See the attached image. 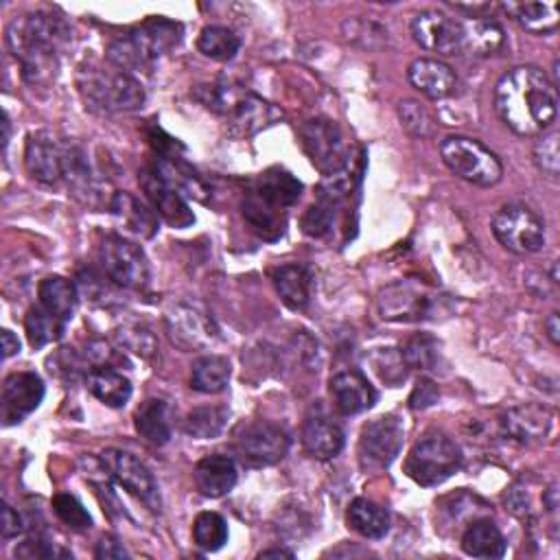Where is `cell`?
I'll return each mask as SVG.
<instances>
[{
    "label": "cell",
    "instance_id": "obj_1",
    "mask_svg": "<svg viewBox=\"0 0 560 560\" xmlns=\"http://www.w3.org/2000/svg\"><path fill=\"white\" fill-rule=\"evenodd\" d=\"M495 108L514 134L540 136L558 117V93L540 69L516 66L497 82Z\"/></svg>",
    "mask_w": 560,
    "mask_h": 560
},
{
    "label": "cell",
    "instance_id": "obj_2",
    "mask_svg": "<svg viewBox=\"0 0 560 560\" xmlns=\"http://www.w3.org/2000/svg\"><path fill=\"white\" fill-rule=\"evenodd\" d=\"M71 42V29L56 14L16 16L5 29V45L23 66L32 88H51L60 71V49Z\"/></svg>",
    "mask_w": 560,
    "mask_h": 560
},
{
    "label": "cell",
    "instance_id": "obj_3",
    "mask_svg": "<svg viewBox=\"0 0 560 560\" xmlns=\"http://www.w3.org/2000/svg\"><path fill=\"white\" fill-rule=\"evenodd\" d=\"M193 95L204 108L221 117L228 125V132L239 138L254 136L260 130L269 127L278 117H283L258 95L226 82L197 86Z\"/></svg>",
    "mask_w": 560,
    "mask_h": 560
},
{
    "label": "cell",
    "instance_id": "obj_4",
    "mask_svg": "<svg viewBox=\"0 0 560 560\" xmlns=\"http://www.w3.org/2000/svg\"><path fill=\"white\" fill-rule=\"evenodd\" d=\"M182 40V25L162 16L147 19L125 36L110 42L106 58L121 71L149 69L158 58L173 51Z\"/></svg>",
    "mask_w": 560,
    "mask_h": 560
},
{
    "label": "cell",
    "instance_id": "obj_5",
    "mask_svg": "<svg viewBox=\"0 0 560 560\" xmlns=\"http://www.w3.org/2000/svg\"><path fill=\"white\" fill-rule=\"evenodd\" d=\"M77 88L84 104L104 114L136 112L147 101L145 88L136 77L121 69H104L99 64L80 69Z\"/></svg>",
    "mask_w": 560,
    "mask_h": 560
},
{
    "label": "cell",
    "instance_id": "obj_6",
    "mask_svg": "<svg viewBox=\"0 0 560 560\" xmlns=\"http://www.w3.org/2000/svg\"><path fill=\"white\" fill-rule=\"evenodd\" d=\"M377 307L384 320L388 322H429L440 320L451 314V303L447 296L414 283V280H401L381 290Z\"/></svg>",
    "mask_w": 560,
    "mask_h": 560
},
{
    "label": "cell",
    "instance_id": "obj_7",
    "mask_svg": "<svg viewBox=\"0 0 560 560\" xmlns=\"http://www.w3.org/2000/svg\"><path fill=\"white\" fill-rule=\"evenodd\" d=\"M462 466L460 447L442 431H427L410 451L405 473L423 488H434L453 477Z\"/></svg>",
    "mask_w": 560,
    "mask_h": 560
},
{
    "label": "cell",
    "instance_id": "obj_8",
    "mask_svg": "<svg viewBox=\"0 0 560 560\" xmlns=\"http://www.w3.org/2000/svg\"><path fill=\"white\" fill-rule=\"evenodd\" d=\"M440 156L451 173L475 186H495L503 178V165L495 151L468 136H447Z\"/></svg>",
    "mask_w": 560,
    "mask_h": 560
},
{
    "label": "cell",
    "instance_id": "obj_9",
    "mask_svg": "<svg viewBox=\"0 0 560 560\" xmlns=\"http://www.w3.org/2000/svg\"><path fill=\"white\" fill-rule=\"evenodd\" d=\"M301 145L312 165L327 178L342 175L351 165V143L331 119L305 121L299 130Z\"/></svg>",
    "mask_w": 560,
    "mask_h": 560
},
{
    "label": "cell",
    "instance_id": "obj_10",
    "mask_svg": "<svg viewBox=\"0 0 560 560\" xmlns=\"http://www.w3.org/2000/svg\"><path fill=\"white\" fill-rule=\"evenodd\" d=\"M495 239L514 254H536L545 245V221L525 204H506L492 217Z\"/></svg>",
    "mask_w": 560,
    "mask_h": 560
},
{
    "label": "cell",
    "instance_id": "obj_11",
    "mask_svg": "<svg viewBox=\"0 0 560 560\" xmlns=\"http://www.w3.org/2000/svg\"><path fill=\"white\" fill-rule=\"evenodd\" d=\"M99 258L114 285L123 290H143L149 285V260L134 241L121 234H108L101 241Z\"/></svg>",
    "mask_w": 560,
    "mask_h": 560
},
{
    "label": "cell",
    "instance_id": "obj_12",
    "mask_svg": "<svg viewBox=\"0 0 560 560\" xmlns=\"http://www.w3.org/2000/svg\"><path fill=\"white\" fill-rule=\"evenodd\" d=\"M234 451L247 466H271L288 455L290 436L269 421H249L236 427Z\"/></svg>",
    "mask_w": 560,
    "mask_h": 560
},
{
    "label": "cell",
    "instance_id": "obj_13",
    "mask_svg": "<svg viewBox=\"0 0 560 560\" xmlns=\"http://www.w3.org/2000/svg\"><path fill=\"white\" fill-rule=\"evenodd\" d=\"M403 442H405V427L399 416L388 414L366 423L357 447L362 468L366 473L386 471L399 458Z\"/></svg>",
    "mask_w": 560,
    "mask_h": 560
},
{
    "label": "cell",
    "instance_id": "obj_14",
    "mask_svg": "<svg viewBox=\"0 0 560 560\" xmlns=\"http://www.w3.org/2000/svg\"><path fill=\"white\" fill-rule=\"evenodd\" d=\"M77 145L56 138L51 132L29 134L25 147V165L32 178L42 184H58L66 180Z\"/></svg>",
    "mask_w": 560,
    "mask_h": 560
},
{
    "label": "cell",
    "instance_id": "obj_15",
    "mask_svg": "<svg viewBox=\"0 0 560 560\" xmlns=\"http://www.w3.org/2000/svg\"><path fill=\"white\" fill-rule=\"evenodd\" d=\"M104 471L130 495L143 501L149 510H160V490L151 471L132 453L121 449H108L99 455Z\"/></svg>",
    "mask_w": 560,
    "mask_h": 560
},
{
    "label": "cell",
    "instance_id": "obj_16",
    "mask_svg": "<svg viewBox=\"0 0 560 560\" xmlns=\"http://www.w3.org/2000/svg\"><path fill=\"white\" fill-rule=\"evenodd\" d=\"M45 399V384L36 373H12L0 394V421L5 427L23 423L40 407Z\"/></svg>",
    "mask_w": 560,
    "mask_h": 560
},
{
    "label": "cell",
    "instance_id": "obj_17",
    "mask_svg": "<svg viewBox=\"0 0 560 560\" xmlns=\"http://www.w3.org/2000/svg\"><path fill=\"white\" fill-rule=\"evenodd\" d=\"M138 184L143 193L147 195L151 208L156 215H160L169 226L173 228H188L195 223V215L186 204V197H182L175 188H171L160 173L154 169V165H147L138 173Z\"/></svg>",
    "mask_w": 560,
    "mask_h": 560
},
{
    "label": "cell",
    "instance_id": "obj_18",
    "mask_svg": "<svg viewBox=\"0 0 560 560\" xmlns=\"http://www.w3.org/2000/svg\"><path fill=\"white\" fill-rule=\"evenodd\" d=\"M412 38L429 53L460 56V21L449 19L442 12L427 10L416 14L412 21Z\"/></svg>",
    "mask_w": 560,
    "mask_h": 560
},
{
    "label": "cell",
    "instance_id": "obj_19",
    "mask_svg": "<svg viewBox=\"0 0 560 560\" xmlns=\"http://www.w3.org/2000/svg\"><path fill=\"white\" fill-rule=\"evenodd\" d=\"M167 331L173 344H178L184 351L210 346L219 338V331L212 325V320L188 305H180L167 316Z\"/></svg>",
    "mask_w": 560,
    "mask_h": 560
},
{
    "label": "cell",
    "instance_id": "obj_20",
    "mask_svg": "<svg viewBox=\"0 0 560 560\" xmlns=\"http://www.w3.org/2000/svg\"><path fill=\"white\" fill-rule=\"evenodd\" d=\"M342 425L322 407H314L303 425V447L316 460H331L344 449Z\"/></svg>",
    "mask_w": 560,
    "mask_h": 560
},
{
    "label": "cell",
    "instance_id": "obj_21",
    "mask_svg": "<svg viewBox=\"0 0 560 560\" xmlns=\"http://www.w3.org/2000/svg\"><path fill=\"white\" fill-rule=\"evenodd\" d=\"M329 392L336 410L344 416H357L377 403V390L357 370L338 373L329 384Z\"/></svg>",
    "mask_w": 560,
    "mask_h": 560
},
{
    "label": "cell",
    "instance_id": "obj_22",
    "mask_svg": "<svg viewBox=\"0 0 560 560\" xmlns=\"http://www.w3.org/2000/svg\"><path fill=\"white\" fill-rule=\"evenodd\" d=\"M243 219L249 223V228L265 241H276L283 236L288 226V210L276 206L267 197H263L258 191L249 188L243 195L241 202Z\"/></svg>",
    "mask_w": 560,
    "mask_h": 560
},
{
    "label": "cell",
    "instance_id": "obj_23",
    "mask_svg": "<svg viewBox=\"0 0 560 560\" xmlns=\"http://www.w3.org/2000/svg\"><path fill=\"white\" fill-rule=\"evenodd\" d=\"M407 77L412 86L431 101H440L453 95L458 77L449 64L438 58H418L410 64Z\"/></svg>",
    "mask_w": 560,
    "mask_h": 560
},
{
    "label": "cell",
    "instance_id": "obj_24",
    "mask_svg": "<svg viewBox=\"0 0 560 560\" xmlns=\"http://www.w3.org/2000/svg\"><path fill=\"white\" fill-rule=\"evenodd\" d=\"M501 431L514 442L521 445H534L543 442L551 429V414L545 407L536 405H523L508 410L501 421Z\"/></svg>",
    "mask_w": 560,
    "mask_h": 560
},
{
    "label": "cell",
    "instance_id": "obj_25",
    "mask_svg": "<svg viewBox=\"0 0 560 560\" xmlns=\"http://www.w3.org/2000/svg\"><path fill=\"white\" fill-rule=\"evenodd\" d=\"M273 288L290 309L303 312L312 303L314 292V271L303 263H288L271 271Z\"/></svg>",
    "mask_w": 560,
    "mask_h": 560
},
{
    "label": "cell",
    "instance_id": "obj_26",
    "mask_svg": "<svg viewBox=\"0 0 560 560\" xmlns=\"http://www.w3.org/2000/svg\"><path fill=\"white\" fill-rule=\"evenodd\" d=\"M460 53L475 58V60H484L495 56L503 42H506V34L501 29V25L488 16H477V19H466L460 21Z\"/></svg>",
    "mask_w": 560,
    "mask_h": 560
},
{
    "label": "cell",
    "instance_id": "obj_27",
    "mask_svg": "<svg viewBox=\"0 0 560 560\" xmlns=\"http://www.w3.org/2000/svg\"><path fill=\"white\" fill-rule=\"evenodd\" d=\"M236 479H239V473H236L234 460L221 453L206 455L195 464V471H193V482L197 490L210 499H219L228 495L236 486Z\"/></svg>",
    "mask_w": 560,
    "mask_h": 560
},
{
    "label": "cell",
    "instance_id": "obj_28",
    "mask_svg": "<svg viewBox=\"0 0 560 560\" xmlns=\"http://www.w3.org/2000/svg\"><path fill=\"white\" fill-rule=\"evenodd\" d=\"M110 212L123 223V228L141 239H149L158 232V215L154 208H147L127 191H117L108 204Z\"/></svg>",
    "mask_w": 560,
    "mask_h": 560
},
{
    "label": "cell",
    "instance_id": "obj_29",
    "mask_svg": "<svg viewBox=\"0 0 560 560\" xmlns=\"http://www.w3.org/2000/svg\"><path fill=\"white\" fill-rule=\"evenodd\" d=\"M154 169L160 173V178L175 188L182 197H193L197 202H206L210 191L206 182L180 158L173 154H160L154 162Z\"/></svg>",
    "mask_w": 560,
    "mask_h": 560
},
{
    "label": "cell",
    "instance_id": "obj_30",
    "mask_svg": "<svg viewBox=\"0 0 560 560\" xmlns=\"http://www.w3.org/2000/svg\"><path fill=\"white\" fill-rule=\"evenodd\" d=\"M460 545L464 553L473 558H501L508 549V540L490 519H475L464 529Z\"/></svg>",
    "mask_w": 560,
    "mask_h": 560
},
{
    "label": "cell",
    "instance_id": "obj_31",
    "mask_svg": "<svg viewBox=\"0 0 560 560\" xmlns=\"http://www.w3.org/2000/svg\"><path fill=\"white\" fill-rule=\"evenodd\" d=\"M38 299H40V305L51 316H56L58 320H62L66 325L73 320V316L77 312V303H80L77 288L64 276L45 278L38 288Z\"/></svg>",
    "mask_w": 560,
    "mask_h": 560
},
{
    "label": "cell",
    "instance_id": "obj_32",
    "mask_svg": "<svg viewBox=\"0 0 560 560\" xmlns=\"http://www.w3.org/2000/svg\"><path fill=\"white\" fill-rule=\"evenodd\" d=\"M86 388L108 407H125L132 399V381L110 366L90 368L86 375Z\"/></svg>",
    "mask_w": 560,
    "mask_h": 560
},
{
    "label": "cell",
    "instance_id": "obj_33",
    "mask_svg": "<svg viewBox=\"0 0 560 560\" xmlns=\"http://www.w3.org/2000/svg\"><path fill=\"white\" fill-rule=\"evenodd\" d=\"M252 188L285 210L292 208L303 195V184L290 171L280 167H271L265 173H260Z\"/></svg>",
    "mask_w": 560,
    "mask_h": 560
},
{
    "label": "cell",
    "instance_id": "obj_34",
    "mask_svg": "<svg viewBox=\"0 0 560 560\" xmlns=\"http://www.w3.org/2000/svg\"><path fill=\"white\" fill-rule=\"evenodd\" d=\"M134 425L141 438L154 447H162L171 440L169 405L162 399L143 401L134 414Z\"/></svg>",
    "mask_w": 560,
    "mask_h": 560
},
{
    "label": "cell",
    "instance_id": "obj_35",
    "mask_svg": "<svg viewBox=\"0 0 560 560\" xmlns=\"http://www.w3.org/2000/svg\"><path fill=\"white\" fill-rule=\"evenodd\" d=\"M346 521H349V527L364 538L379 540L390 532L388 510L384 506L370 501V499H364V497H357L355 501H351L349 512H346Z\"/></svg>",
    "mask_w": 560,
    "mask_h": 560
},
{
    "label": "cell",
    "instance_id": "obj_36",
    "mask_svg": "<svg viewBox=\"0 0 560 560\" xmlns=\"http://www.w3.org/2000/svg\"><path fill=\"white\" fill-rule=\"evenodd\" d=\"M232 366L221 355L199 357L191 368V388L202 394H219L228 388Z\"/></svg>",
    "mask_w": 560,
    "mask_h": 560
},
{
    "label": "cell",
    "instance_id": "obj_37",
    "mask_svg": "<svg viewBox=\"0 0 560 560\" xmlns=\"http://www.w3.org/2000/svg\"><path fill=\"white\" fill-rule=\"evenodd\" d=\"M503 12L534 36L551 34L558 27V8L553 3H508Z\"/></svg>",
    "mask_w": 560,
    "mask_h": 560
},
{
    "label": "cell",
    "instance_id": "obj_38",
    "mask_svg": "<svg viewBox=\"0 0 560 560\" xmlns=\"http://www.w3.org/2000/svg\"><path fill=\"white\" fill-rule=\"evenodd\" d=\"M197 49L204 58L215 60V62H230L236 58L241 49L239 36L221 25H210L204 27L199 38H197Z\"/></svg>",
    "mask_w": 560,
    "mask_h": 560
},
{
    "label": "cell",
    "instance_id": "obj_39",
    "mask_svg": "<svg viewBox=\"0 0 560 560\" xmlns=\"http://www.w3.org/2000/svg\"><path fill=\"white\" fill-rule=\"evenodd\" d=\"M401 357L412 370H436L440 362V344L429 333H416L401 346Z\"/></svg>",
    "mask_w": 560,
    "mask_h": 560
},
{
    "label": "cell",
    "instance_id": "obj_40",
    "mask_svg": "<svg viewBox=\"0 0 560 560\" xmlns=\"http://www.w3.org/2000/svg\"><path fill=\"white\" fill-rule=\"evenodd\" d=\"M25 329H27V338L29 344L34 349H42L51 342H58L64 331H66V322L58 320L56 316H51L42 305L40 307H32L27 318H25Z\"/></svg>",
    "mask_w": 560,
    "mask_h": 560
},
{
    "label": "cell",
    "instance_id": "obj_41",
    "mask_svg": "<svg viewBox=\"0 0 560 560\" xmlns=\"http://www.w3.org/2000/svg\"><path fill=\"white\" fill-rule=\"evenodd\" d=\"M226 421H228V410L226 407H219V405L195 407L184 418V431L193 438L208 440V438H215L223 431Z\"/></svg>",
    "mask_w": 560,
    "mask_h": 560
},
{
    "label": "cell",
    "instance_id": "obj_42",
    "mask_svg": "<svg viewBox=\"0 0 560 560\" xmlns=\"http://www.w3.org/2000/svg\"><path fill=\"white\" fill-rule=\"evenodd\" d=\"M193 540L204 551H219L228 543V523L217 512H202L193 523Z\"/></svg>",
    "mask_w": 560,
    "mask_h": 560
},
{
    "label": "cell",
    "instance_id": "obj_43",
    "mask_svg": "<svg viewBox=\"0 0 560 560\" xmlns=\"http://www.w3.org/2000/svg\"><path fill=\"white\" fill-rule=\"evenodd\" d=\"M399 119L401 125L416 138H429L436 132V121L425 104L416 99H405L399 104Z\"/></svg>",
    "mask_w": 560,
    "mask_h": 560
},
{
    "label": "cell",
    "instance_id": "obj_44",
    "mask_svg": "<svg viewBox=\"0 0 560 560\" xmlns=\"http://www.w3.org/2000/svg\"><path fill=\"white\" fill-rule=\"evenodd\" d=\"M114 338H117V342H119L123 349H127L130 353L143 357V360L151 357V355L156 353V349H158V342H156L154 333H151L145 325H138V322H125V325H121V327L117 329Z\"/></svg>",
    "mask_w": 560,
    "mask_h": 560
},
{
    "label": "cell",
    "instance_id": "obj_45",
    "mask_svg": "<svg viewBox=\"0 0 560 560\" xmlns=\"http://www.w3.org/2000/svg\"><path fill=\"white\" fill-rule=\"evenodd\" d=\"M340 204L320 195V199L307 208V212L303 215V232L314 236V239H322L333 230V221H336V208Z\"/></svg>",
    "mask_w": 560,
    "mask_h": 560
},
{
    "label": "cell",
    "instance_id": "obj_46",
    "mask_svg": "<svg viewBox=\"0 0 560 560\" xmlns=\"http://www.w3.org/2000/svg\"><path fill=\"white\" fill-rule=\"evenodd\" d=\"M558 132H545L538 136V141L534 143V165L538 167V171L549 178V180H558L560 175V149H558Z\"/></svg>",
    "mask_w": 560,
    "mask_h": 560
},
{
    "label": "cell",
    "instance_id": "obj_47",
    "mask_svg": "<svg viewBox=\"0 0 560 560\" xmlns=\"http://www.w3.org/2000/svg\"><path fill=\"white\" fill-rule=\"evenodd\" d=\"M342 29H344V36L349 42H355L364 49L379 47L388 40V32L368 19H349V21H344Z\"/></svg>",
    "mask_w": 560,
    "mask_h": 560
},
{
    "label": "cell",
    "instance_id": "obj_48",
    "mask_svg": "<svg viewBox=\"0 0 560 560\" xmlns=\"http://www.w3.org/2000/svg\"><path fill=\"white\" fill-rule=\"evenodd\" d=\"M53 510L73 529H88L93 525L90 512L84 508V503L69 492H60L53 497Z\"/></svg>",
    "mask_w": 560,
    "mask_h": 560
},
{
    "label": "cell",
    "instance_id": "obj_49",
    "mask_svg": "<svg viewBox=\"0 0 560 560\" xmlns=\"http://www.w3.org/2000/svg\"><path fill=\"white\" fill-rule=\"evenodd\" d=\"M373 366L377 370V375L381 377V381H386L390 388L401 386V381H405L407 377V366L401 357V353H397L394 349H379V353L373 355Z\"/></svg>",
    "mask_w": 560,
    "mask_h": 560
},
{
    "label": "cell",
    "instance_id": "obj_50",
    "mask_svg": "<svg viewBox=\"0 0 560 560\" xmlns=\"http://www.w3.org/2000/svg\"><path fill=\"white\" fill-rule=\"evenodd\" d=\"M506 503L508 508L519 514V516H534L536 508H534V497L532 490L525 486V482H516L508 492H506Z\"/></svg>",
    "mask_w": 560,
    "mask_h": 560
},
{
    "label": "cell",
    "instance_id": "obj_51",
    "mask_svg": "<svg viewBox=\"0 0 560 560\" xmlns=\"http://www.w3.org/2000/svg\"><path fill=\"white\" fill-rule=\"evenodd\" d=\"M16 556L19 558H56V556H71L69 551H62V549H56L53 545H49L47 540L42 538H29L25 540L19 549H16Z\"/></svg>",
    "mask_w": 560,
    "mask_h": 560
},
{
    "label": "cell",
    "instance_id": "obj_52",
    "mask_svg": "<svg viewBox=\"0 0 560 560\" xmlns=\"http://www.w3.org/2000/svg\"><path fill=\"white\" fill-rule=\"evenodd\" d=\"M438 397H440L438 386L434 381H429V379H421L416 384V388L412 390V394H410V407L412 410H427V407L436 405Z\"/></svg>",
    "mask_w": 560,
    "mask_h": 560
},
{
    "label": "cell",
    "instance_id": "obj_53",
    "mask_svg": "<svg viewBox=\"0 0 560 560\" xmlns=\"http://www.w3.org/2000/svg\"><path fill=\"white\" fill-rule=\"evenodd\" d=\"M25 532V521L19 514V510H14L8 501L3 503V512H0V534L3 538H14L19 534Z\"/></svg>",
    "mask_w": 560,
    "mask_h": 560
},
{
    "label": "cell",
    "instance_id": "obj_54",
    "mask_svg": "<svg viewBox=\"0 0 560 560\" xmlns=\"http://www.w3.org/2000/svg\"><path fill=\"white\" fill-rule=\"evenodd\" d=\"M95 556L110 560V558H127L130 553H127V549L123 547V543H121L119 538H114V536H104V538L97 543Z\"/></svg>",
    "mask_w": 560,
    "mask_h": 560
},
{
    "label": "cell",
    "instance_id": "obj_55",
    "mask_svg": "<svg viewBox=\"0 0 560 560\" xmlns=\"http://www.w3.org/2000/svg\"><path fill=\"white\" fill-rule=\"evenodd\" d=\"M21 353V342H19V338L10 331V329H5L3 331V355H5V360H12L14 355H19Z\"/></svg>",
    "mask_w": 560,
    "mask_h": 560
},
{
    "label": "cell",
    "instance_id": "obj_56",
    "mask_svg": "<svg viewBox=\"0 0 560 560\" xmlns=\"http://www.w3.org/2000/svg\"><path fill=\"white\" fill-rule=\"evenodd\" d=\"M545 331H547V338L551 340L553 346L560 344V322H558V312H551L549 318L545 320Z\"/></svg>",
    "mask_w": 560,
    "mask_h": 560
},
{
    "label": "cell",
    "instance_id": "obj_57",
    "mask_svg": "<svg viewBox=\"0 0 560 560\" xmlns=\"http://www.w3.org/2000/svg\"><path fill=\"white\" fill-rule=\"evenodd\" d=\"M258 558H294V551L283 549V547H271L258 553Z\"/></svg>",
    "mask_w": 560,
    "mask_h": 560
}]
</instances>
